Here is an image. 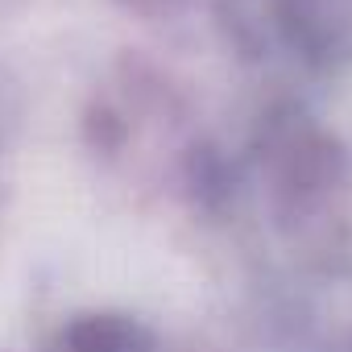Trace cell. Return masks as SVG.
Here are the masks:
<instances>
[{"label":"cell","mask_w":352,"mask_h":352,"mask_svg":"<svg viewBox=\"0 0 352 352\" xmlns=\"http://www.w3.org/2000/svg\"><path fill=\"white\" fill-rule=\"evenodd\" d=\"M71 352H149V344L124 319H83L71 331Z\"/></svg>","instance_id":"6da1fadb"}]
</instances>
